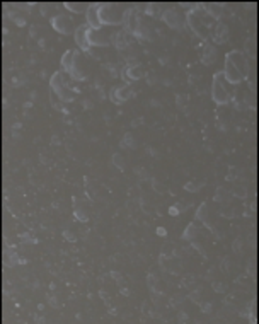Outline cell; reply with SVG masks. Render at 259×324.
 I'll return each mask as SVG.
<instances>
[{
    "label": "cell",
    "mask_w": 259,
    "mask_h": 324,
    "mask_svg": "<svg viewBox=\"0 0 259 324\" xmlns=\"http://www.w3.org/2000/svg\"><path fill=\"white\" fill-rule=\"evenodd\" d=\"M188 23L191 26V29L196 33L202 40H208L211 34H213V28H215V17H211L208 14V10L203 7V5H198L196 9L189 10L188 12Z\"/></svg>",
    "instance_id": "obj_1"
},
{
    "label": "cell",
    "mask_w": 259,
    "mask_h": 324,
    "mask_svg": "<svg viewBox=\"0 0 259 324\" xmlns=\"http://www.w3.org/2000/svg\"><path fill=\"white\" fill-rule=\"evenodd\" d=\"M125 12L121 5L116 4H101L99 7V19H101L103 26H114L123 23Z\"/></svg>",
    "instance_id": "obj_2"
},
{
    "label": "cell",
    "mask_w": 259,
    "mask_h": 324,
    "mask_svg": "<svg viewBox=\"0 0 259 324\" xmlns=\"http://www.w3.org/2000/svg\"><path fill=\"white\" fill-rule=\"evenodd\" d=\"M222 77H224L222 72L215 73V77H213V92L211 94H213V99L216 104H227V103H230V99H232V92L227 89L225 81H222Z\"/></svg>",
    "instance_id": "obj_3"
},
{
    "label": "cell",
    "mask_w": 259,
    "mask_h": 324,
    "mask_svg": "<svg viewBox=\"0 0 259 324\" xmlns=\"http://www.w3.org/2000/svg\"><path fill=\"white\" fill-rule=\"evenodd\" d=\"M50 84H51V87H53V91H55V94L62 98V101H73V99H75V94H73L70 89L65 86V81H63V77H62V72L53 73Z\"/></svg>",
    "instance_id": "obj_4"
},
{
    "label": "cell",
    "mask_w": 259,
    "mask_h": 324,
    "mask_svg": "<svg viewBox=\"0 0 259 324\" xmlns=\"http://www.w3.org/2000/svg\"><path fill=\"white\" fill-rule=\"evenodd\" d=\"M227 60H230V63L234 65L237 70H239L242 75L247 77V73H249V63H247V58L244 56V53H239V51H230L227 53Z\"/></svg>",
    "instance_id": "obj_5"
},
{
    "label": "cell",
    "mask_w": 259,
    "mask_h": 324,
    "mask_svg": "<svg viewBox=\"0 0 259 324\" xmlns=\"http://www.w3.org/2000/svg\"><path fill=\"white\" fill-rule=\"evenodd\" d=\"M51 26L62 34L75 33V31H73V23L67 17V15H56V17H53L51 19Z\"/></svg>",
    "instance_id": "obj_6"
},
{
    "label": "cell",
    "mask_w": 259,
    "mask_h": 324,
    "mask_svg": "<svg viewBox=\"0 0 259 324\" xmlns=\"http://www.w3.org/2000/svg\"><path fill=\"white\" fill-rule=\"evenodd\" d=\"M89 31H91L89 24H84V26H78L75 29V33H73V36H75V43L81 46L82 51H89V48H91V43H89Z\"/></svg>",
    "instance_id": "obj_7"
},
{
    "label": "cell",
    "mask_w": 259,
    "mask_h": 324,
    "mask_svg": "<svg viewBox=\"0 0 259 324\" xmlns=\"http://www.w3.org/2000/svg\"><path fill=\"white\" fill-rule=\"evenodd\" d=\"M99 7H101V4H92L91 7H89L87 12H86L89 28H92V29H96V31L104 28V26L101 24V19H99Z\"/></svg>",
    "instance_id": "obj_8"
},
{
    "label": "cell",
    "mask_w": 259,
    "mask_h": 324,
    "mask_svg": "<svg viewBox=\"0 0 259 324\" xmlns=\"http://www.w3.org/2000/svg\"><path fill=\"white\" fill-rule=\"evenodd\" d=\"M75 51L73 50H68L65 55L62 56V70L63 72H67L68 75H72L73 73V67H75Z\"/></svg>",
    "instance_id": "obj_9"
},
{
    "label": "cell",
    "mask_w": 259,
    "mask_h": 324,
    "mask_svg": "<svg viewBox=\"0 0 259 324\" xmlns=\"http://www.w3.org/2000/svg\"><path fill=\"white\" fill-rule=\"evenodd\" d=\"M65 7L70 9L72 12H75V14H82V12H87L91 5H87V4H65Z\"/></svg>",
    "instance_id": "obj_10"
},
{
    "label": "cell",
    "mask_w": 259,
    "mask_h": 324,
    "mask_svg": "<svg viewBox=\"0 0 259 324\" xmlns=\"http://www.w3.org/2000/svg\"><path fill=\"white\" fill-rule=\"evenodd\" d=\"M164 19H166L171 26H176V24H177V23H176V12H174V10H171V12H167L166 15H164Z\"/></svg>",
    "instance_id": "obj_11"
}]
</instances>
